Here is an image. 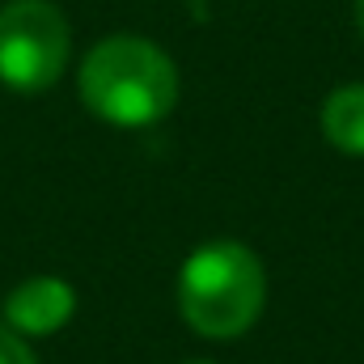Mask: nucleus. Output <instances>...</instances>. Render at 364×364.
I'll use <instances>...</instances> for the list:
<instances>
[{"label":"nucleus","instance_id":"obj_8","mask_svg":"<svg viewBox=\"0 0 364 364\" xmlns=\"http://www.w3.org/2000/svg\"><path fill=\"white\" fill-rule=\"evenodd\" d=\"M191 364H208V360H191Z\"/></svg>","mask_w":364,"mask_h":364},{"label":"nucleus","instance_id":"obj_4","mask_svg":"<svg viewBox=\"0 0 364 364\" xmlns=\"http://www.w3.org/2000/svg\"><path fill=\"white\" fill-rule=\"evenodd\" d=\"M77 309V292L73 284L55 279V275H34L26 284H17L4 296V326L17 331L21 339H38V335H55Z\"/></svg>","mask_w":364,"mask_h":364},{"label":"nucleus","instance_id":"obj_6","mask_svg":"<svg viewBox=\"0 0 364 364\" xmlns=\"http://www.w3.org/2000/svg\"><path fill=\"white\" fill-rule=\"evenodd\" d=\"M0 364H38L30 343L17 331H9V326H0Z\"/></svg>","mask_w":364,"mask_h":364},{"label":"nucleus","instance_id":"obj_3","mask_svg":"<svg viewBox=\"0 0 364 364\" xmlns=\"http://www.w3.org/2000/svg\"><path fill=\"white\" fill-rule=\"evenodd\" d=\"M73 55V30L51 0H9L0 9V85L13 93L51 90Z\"/></svg>","mask_w":364,"mask_h":364},{"label":"nucleus","instance_id":"obj_2","mask_svg":"<svg viewBox=\"0 0 364 364\" xmlns=\"http://www.w3.org/2000/svg\"><path fill=\"white\" fill-rule=\"evenodd\" d=\"M267 305V272L242 242L199 246L178 272V309L203 339L246 335Z\"/></svg>","mask_w":364,"mask_h":364},{"label":"nucleus","instance_id":"obj_5","mask_svg":"<svg viewBox=\"0 0 364 364\" xmlns=\"http://www.w3.org/2000/svg\"><path fill=\"white\" fill-rule=\"evenodd\" d=\"M322 136L339 153L364 157V85H343L322 102Z\"/></svg>","mask_w":364,"mask_h":364},{"label":"nucleus","instance_id":"obj_7","mask_svg":"<svg viewBox=\"0 0 364 364\" xmlns=\"http://www.w3.org/2000/svg\"><path fill=\"white\" fill-rule=\"evenodd\" d=\"M356 26H360V34H364V0H356Z\"/></svg>","mask_w":364,"mask_h":364},{"label":"nucleus","instance_id":"obj_1","mask_svg":"<svg viewBox=\"0 0 364 364\" xmlns=\"http://www.w3.org/2000/svg\"><path fill=\"white\" fill-rule=\"evenodd\" d=\"M81 102L110 127L161 123L178 102L174 60L136 34H110L81 60Z\"/></svg>","mask_w":364,"mask_h":364}]
</instances>
